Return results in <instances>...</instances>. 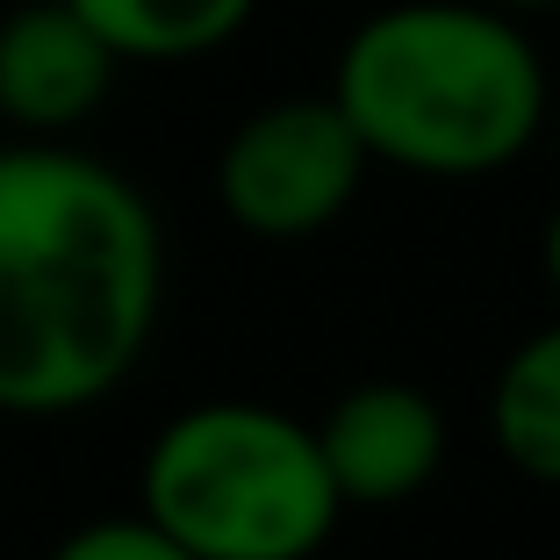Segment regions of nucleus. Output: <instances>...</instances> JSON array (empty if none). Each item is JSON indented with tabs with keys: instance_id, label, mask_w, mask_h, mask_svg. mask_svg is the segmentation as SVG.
Instances as JSON below:
<instances>
[{
	"instance_id": "nucleus-2",
	"label": "nucleus",
	"mask_w": 560,
	"mask_h": 560,
	"mask_svg": "<svg viewBox=\"0 0 560 560\" xmlns=\"http://www.w3.org/2000/svg\"><path fill=\"white\" fill-rule=\"evenodd\" d=\"M330 101L346 108L374 165L424 180H481L539 144L546 58L511 8L388 0L346 36Z\"/></svg>"
},
{
	"instance_id": "nucleus-4",
	"label": "nucleus",
	"mask_w": 560,
	"mask_h": 560,
	"mask_svg": "<svg viewBox=\"0 0 560 560\" xmlns=\"http://www.w3.org/2000/svg\"><path fill=\"white\" fill-rule=\"evenodd\" d=\"M366 144L330 94H288L245 116L215 159V201L252 237H316L352 209L366 180Z\"/></svg>"
},
{
	"instance_id": "nucleus-11",
	"label": "nucleus",
	"mask_w": 560,
	"mask_h": 560,
	"mask_svg": "<svg viewBox=\"0 0 560 560\" xmlns=\"http://www.w3.org/2000/svg\"><path fill=\"white\" fill-rule=\"evenodd\" d=\"M489 8H511V15H539V8H560V0H489Z\"/></svg>"
},
{
	"instance_id": "nucleus-8",
	"label": "nucleus",
	"mask_w": 560,
	"mask_h": 560,
	"mask_svg": "<svg viewBox=\"0 0 560 560\" xmlns=\"http://www.w3.org/2000/svg\"><path fill=\"white\" fill-rule=\"evenodd\" d=\"M489 431L517 475L560 489V324L532 330L489 388Z\"/></svg>"
},
{
	"instance_id": "nucleus-7",
	"label": "nucleus",
	"mask_w": 560,
	"mask_h": 560,
	"mask_svg": "<svg viewBox=\"0 0 560 560\" xmlns=\"http://www.w3.org/2000/svg\"><path fill=\"white\" fill-rule=\"evenodd\" d=\"M122 66H180L209 58L252 22L259 0H72Z\"/></svg>"
},
{
	"instance_id": "nucleus-10",
	"label": "nucleus",
	"mask_w": 560,
	"mask_h": 560,
	"mask_svg": "<svg viewBox=\"0 0 560 560\" xmlns=\"http://www.w3.org/2000/svg\"><path fill=\"white\" fill-rule=\"evenodd\" d=\"M539 259H546V280H553V295H560V201H553V215H546V245H539Z\"/></svg>"
},
{
	"instance_id": "nucleus-3",
	"label": "nucleus",
	"mask_w": 560,
	"mask_h": 560,
	"mask_svg": "<svg viewBox=\"0 0 560 560\" xmlns=\"http://www.w3.org/2000/svg\"><path fill=\"white\" fill-rule=\"evenodd\" d=\"M137 511L195 560H316L346 503L302 417L273 402H195L144 445Z\"/></svg>"
},
{
	"instance_id": "nucleus-1",
	"label": "nucleus",
	"mask_w": 560,
	"mask_h": 560,
	"mask_svg": "<svg viewBox=\"0 0 560 560\" xmlns=\"http://www.w3.org/2000/svg\"><path fill=\"white\" fill-rule=\"evenodd\" d=\"M165 302V237L116 165L58 137L0 144V410L116 396Z\"/></svg>"
},
{
	"instance_id": "nucleus-9",
	"label": "nucleus",
	"mask_w": 560,
	"mask_h": 560,
	"mask_svg": "<svg viewBox=\"0 0 560 560\" xmlns=\"http://www.w3.org/2000/svg\"><path fill=\"white\" fill-rule=\"evenodd\" d=\"M50 560H195L180 539H165L144 511L137 517H94L50 546Z\"/></svg>"
},
{
	"instance_id": "nucleus-5",
	"label": "nucleus",
	"mask_w": 560,
	"mask_h": 560,
	"mask_svg": "<svg viewBox=\"0 0 560 560\" xmlns=\"http://www.w3.org/2000/svg\"><path fill=\"white\" fill-rule=\"evenodd\" d=\"M310 431L346 511H396L445 467V410L417 381H360Z\"/></svg>"
},
{
	"instance_id": "nucleus-6",
	"label": "nucleus",
	"mask_w": 560,
	"mask_h": 560,
	"mask_svg": "<svg viewBox=\"0 0 560 560\" xmlns=\"http://www.w3.org/2000/svg\"><path fill=\"white\" fill-rule=\"evenodd\" d=\"M122 58L72 0H30L0 22V116L22 137H66L94 116Z\"/></svg>"
}]
</instances>
